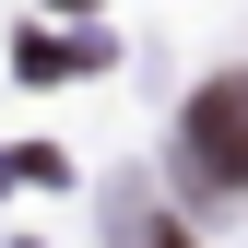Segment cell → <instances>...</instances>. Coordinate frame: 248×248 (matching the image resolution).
Returning <instances> with one entry per match:
<instances>
[{"label": "cell", "instance_id": "7a4b0ae2", "mask_svg": "<svg viewBox=\"0 0 248 248\" xmlns=\"http://www.w3.org/2000/svg\"><path fill=\"white\" fill-rule=\"evenodd\" d=\"M118 248H189V236H177L166 213H118Z\"/></svg>", "mask_w": 248, "mask_h": 248}, {"label": "cell", "instance_id": "6da1fadb", "mask_svg": "<svg viewBox=\"0 0 248 248\" xmlns=\"http://www.w3.org/2000/svg\"><path fill=\"white\" fill-rule=\"evenodd\" d=\"M189 177H201V201H236L248 189V83L236 71H213L189 95Z\"/></svg>", "mask_w": 248, "mask_h": 248}]
</instances>
